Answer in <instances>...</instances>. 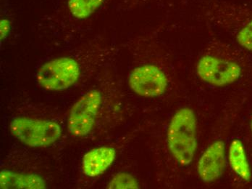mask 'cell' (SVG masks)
<instances>
[{
	"label": "cell",
	"instance_id": "cell-11",
	"mask_svg": "<svg viewBox=\"0 0 252 189\" xmlns=\"http://www.w3.org/2000/svg\"><path fill=\"white\" fill-rule=\"evenodd\" d=\"M104 0H68L69 10L77 19H84L92 15Z\"/></svg>",
	"mask_w": 252,
	"mask_h": 189
},
{
	"label": "cell",
	"instance_id": "cell-1",
	"mask_svg": "<svg viewBox=\"0 0 252 189\" xmlns=\"http://www.w3.org/2000/svg\"><path fill=\"white\" fill-rule=\"evenodd\" d=\"M167 146L176 162L188 166L197 149V120L191 109L177 111L172 117L167 133Z\"/></svg>",
	"mask_w": 252,
	"mask_h": 189
},
{
	"label": "cell",
	"instance_id": "cell-9",
	"mask_svg": "<svg viewBox=\"0 0 252 189\" xmlns=\"http://www.w3.org/2000/svg\"><path fill=\"white\" fill-rule=\"evenodd\" d=\"M1 189H43L47 188L45 181L35 174H23L10 170L0 173Z\"/></svg>",
	"mask_w": 252,
	"mask_h": 189
},
{
	"label": "cell",
	"instance_id": "cell-14",
	"mask_svg": "<svg viewBox=\"0 0 252 189\" xmlns=\"http://www.w3.org/2000/svg\"><path fill=\"white\" fill-rule=\"evenodd\" d=\"M10 30V22L7 18L2 19L0 22V35H1V40L4 39L8 35Z\"/></svg>",
	"mask_w": 252,
	"mask_h": 189
},
{
	"label": "cell",
	"instance_id": "cell-5",
	"mask_svg": "<svg viewBox=\"0 0 252 189\" xmlns=\"http://www.w3.org/2000/svg\"><path fill=\"white\" fill-rule=\"evenodd\" d=\"M101 104V95L98 90H91L80 98L69 114V132L76 137L88 135L96 122Z\"/></svg>",
	"mask_w": 252,
	"mask_h": 189
},
{
	"label": "cell",
	"instance_id": "cell-3",
	"mask_svg": "<svg viewBox=\"0 0 252 189\" xmlns=\"http://www.w3.org/2000/svg\"><path fill=\"white\" fill-rule=\"evenodd\" d=\"M196 73L201 80L220 87L236 82L241 76L242 69L236 61L211 52L201 57Z\"/></svg>",
	"mask_w": 252,
	"mask_h": 189
},
{
	"label": "cell",
	"instance_id": "cell-4",
	"mask_svg": "<svg viewBox=\"0 0 252 189\" xmlns=\"http://www.w3.org/2000/svg\"><path fill=\"white\" fill-rule=\"evenodd\" d=\"M81 70L73 58L62 57L52 60L41 66L36 74L40 86L48 90L69 88L79 79Z\"/></svg>",
	"mask_w": 252,
	"mask_h": 189
},
{
	"label": "cell",
	"instance_id": "cell-10",
	"mask_svg": "<svg viewBox=\"0 0 252 189\" xmlns=\"http://www.w3.org/2000/svg\"><path fill=\"white\" fill-rule=\"evenodd\" d=\"M228 159L232 170L238 176L246 181L251 180V169L247 159L245 149L240 140H234L230 144Z\"/></svg>",
	"mask_w": 252,
	"mask_h": 189
},
{
	"label": "cell",
	"instance_id": "cell-12",
	"mask_svg": "<svg viewBox=\"0 0 252 189\" xmlns=\"http://www.w3.org/2000/svg\"><path fill=\"white\" fill-rule=\"evenodd\" d=\"M108 189H139L137 180L132 175L119 173L113 177L108 184Z\"/></svg>",
	"mask_w": 252,
	"mask_h": 189
},
{
	"label": "cell",
	"instance_id": "cell-8",
	"mask_svg": "<svg viewBox=\"0 0 252 189\" xmlns=\"http://www.w3.org/2000/svg\"><path fill=\"white\" fill-rule=\"evenodd\" d=\"M115 157L116 151L113 147H102L92 149L83 157V172L91 178L100 176L113 164Z\"/></svg>",
	"mask_w": 252,
	"mask_h": 189
},
{
	"label": "cell",
	"instance_id": "cell-13",
	"mask_svg": "<svg viewBox=\"0 0 252 189\" xmlns=\"http://www.w3.org/2000/svg\"><path fill=\"white\" fill-rule=\"evenodd\" d=\"M236 40L241 47L252 51V19L236 33Z\"/></svg>",
	"mask_w": 252,
	"mask_h": 189
},
{
	"label": "cell",
	"instance_id": "cell-15",
	"mask_svg": "<svg viewBox=\"0 0 252 189\" xmlns=\"http://www.w3.org/2000/svg\"><path fill=\"white\" fill-rule=\"evenodd\" d=\"M250 127H251V130L252 132V115L251 116V120H250Z\"/></svg>",
	"mask_w": 252,
	"mask_h": 189
},
{
	"label": "cell",
	"instance_id": "cell-2",
	"mask_svg": "<svg viewBox=\"0 0 252 189\" xmlns=\"http://www.w3.org/2000/svg\"><path fill=\"white\" fill-rule=\"evenodd\" d=\"M10 129L15 138L31 147H50L62 135V129L57 122L27 117L15 118Z\"/></svg>",
	"mask_w": 252,
	"mask_h": 189
},
{
	"label": "cell",
	"instance_id": "cell-6",
	"mask_svg": "<svg viewBox=\"0 0 252 189\" xmlns=\"http://www.w3.org/2000/svg\"><path fill=\"white\" fill-rule=\"evenodd\" d=\"M168 78L161 68L146 64L134 68L129 74L128 84L136 94L145 98L163 95L168 87Z\"/></svg>",
	"mask_w": 252,
	"mask_h": 189
},
{
	"label": "cell",
	"instance_id": "cell-7",
	"mask_svg": "<svg viewBox=\"0 0 252 189\" xmlns=\"http://www.w3.org/2000/svg\"><path fill=\"white\" fill-rule=\"evenodd\" d=\"M225 166V144L223 141H217L206 149L199 159L197 165L198 174L204 182H213L220 178Z\"/></svg>",
	"mask_w": 252,
	"mask_h": 189
}]
</instances>
